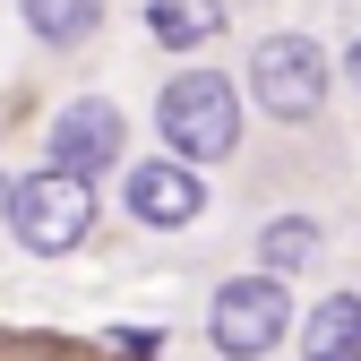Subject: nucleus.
<instances>
[{"mask_svg": "<svg viewBox=\"0 0 361 361\" xmlns=\"http://www.w3.org/2000/svg\"><path fill=\"white\" fill-rule=\"evenodd\" d=\"M155 129H164V155L224 164L241 147V86L224 69H180V78H164V95H155Z\"/></svg>", "mask_w": 361, "mask_h": 361, "instance_id": "nucleus-1", "label": "nucleus"}, {"mask_svg": "<svg viewBox=\"0 0 361 361\" xmlns=\"http://www.w3.org/2000/svg\"><path fill=\"white\" fill-rule=\"evenodd\" d=\"M0 215H9V241L35 250V258H69L86 233H95V190H86L78 172H26L9 180V198H0Z\"/></svg>", "mask_w": 361, "mask_h": 361, "instance_id": "nucleus-2", "label": "nucleus"}, {"mask_svg": "<svg viewBox=\"0 0 361 361\" xmlns=\"http://www.w3.org/2000/svg\"><path fill=\"white\" fill-rule=\"evenodd\" d=\"M293 293H284V276H224L215 284V301H207V344L224 353V361H267L284 336H293Z\"/></svg>", "mask_w": 361, "mask_h": 361, "instance_id": "nucleus-3", "label": "nucleus"}, {"mask_svg": "<svg viewBox=\"0 0 361 361\" xmlns=\"http://www.w3.org/2000/svg\"><path fill=\"white\" fill-rule=\"evenodd\" d=\"M250 104L267 121H319L327 104V52H319V35H267L250 43Z\"/></svg>", "mask_w": 361, "mask_h": 361, "instance_id": "nucleus-4", "label": "nucleus"}, {"mask_svg": "<svg viewBox=\"0 0 361 361\" xmlns=\"http://www.w3.org/2000/svg\"><path fill=\"white\" fill-rule=\"evenodd\" d=\"M121 147H129V121H121V104H112V95H78V104H61V112H52V138H43L52 172H78V180L112 172V164H121Z\"/></svg>", "mask_w": 361, "mask_h": 361, "instance_id": "nucleus-5", "label": "nucleus"}, {"mask_svg": "<svg viewBox=\"0 0 361 361\" xmlns=\"http://www.w3.org/2000/svg\"><path fill=\"white\" fill-rule=\"evenodd\" d=\"M121 207L138 215L147 233H190V224L207 215V180H198V164L155 155V164H129L121 172Z\"/></svg>", "mask_w": 361, "mask_h": 361, "instance_id": "nucleus-6", "label": "nucleus"}, {"mask_svg": "<svg viewBox=\"0 0 361 361\" xmlns=\"http://www.w3.org/2000/svg\"><path fill=\"white\" fill-rule=\"evenodd\" d=\"M301 361H361V293H327L319 310L293 319Z\"/></svg>", "mask_w": 361, "mask_h": 361, "instance_id": "nucleus-7", "label": "nucleus"}, {"mask_svg": "<svg viewBox=\"0 0 361 361\" xmlns=\"http://www.w3.org/2000/svg\"><path fill=\"white\" fill-rule=\"evenodd\" d=\"M18 18H26L35 43L78 52V43H95V26H104V0H18Z\"/></svg>", "mask_w": 361, "mask_h": 361, "instance_id": "nucleus-8", "label": "nucleus"}, {"mask_svg": "<svg viewBox=\"0 0 361 361\" xmlns=\"http://www.w3.org/2000/svg\"><path fill=\"white\" fill-rule=\"evenodd\" d=\"M147 35L172 43V52H198V43L224 35V0H147Z\"/></svg>", "mask_w": 361, "mask_h": 361, "instance_id": "nucleus-9", "label": "nucleus"}, {"mask_svg": "<svg viewBox=\"0 0 361 361\" xmlns=\"http://www.w3.org/2000/svg\"><path fill=\"white\" fill-rule=\"evenodd\" d=\"M319 250H327V224L319 215H276L258 233V267H267V276H293V267H310Z\"/></svg>", "mask_w": 361, "mask_h": 361, "instance_id": "nucleus-10", "label": "nucleus"}, {"mask_svg": "<svg viewBox=\"0 0 361 361\" xmlns=\"http://www.w3.org/2000/svg\"><path fill=\"white\" fill-rule=\"evenodd\" d=\"M344 69H353V86H361V43H353V61H344Z\"/></svg>", "mask_w": 361, "mask_h": 361, "instance_id": "nucleus-11", "label": "nucleus"}, {"mask_svg": "<svg viewBox=\"0 0 361 361\" xmlns=\"http://www.w3.org/2000/svg\"><path fill=\"white\" fill-rule=\"evenodd\" d=\"M0 198H9V172H0Z\"/></svg>", "mask_w": 361, "mask_h": 361, "instance_id": "nucleus-12", "label": "nucleus"}]
</instances>
